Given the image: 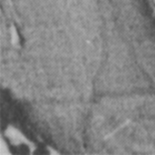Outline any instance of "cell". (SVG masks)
Here are the masks:
<instances>
[{
    "mask_svg": "<svg viewBox=\"0 0 155 155\" xmlns=\"http://www.w3.org/2000/svg\"><path fill=\"white\" fill-rule=\"evenodd\" d=\"M17 153H29V148L27 145H25V144H20L17 148Z\"/></svg>",
    "mask_w": 155,
    "mask_h": 155,
    "instance_id": "cell-1",
    "label": "cell"
}]
</instances>
